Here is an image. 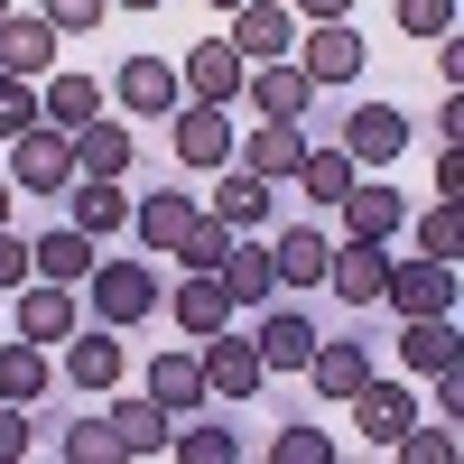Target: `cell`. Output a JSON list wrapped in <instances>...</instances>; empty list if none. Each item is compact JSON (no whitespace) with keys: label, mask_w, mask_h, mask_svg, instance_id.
Wrapping results in <instances>:
<instances>
[{"label":"cell","mask_w":464,"mask_h":464,"mask_svg":"<svg viewBox=\"0 0 464 464\" xmlns=\"http://www.w3.org/2000/svg\"><path fill=\"white\" fill-rule=\"evenodd\" d=\"M242 93H251V111H260V121H306V102H316L325 84H316L306 65H288V56H260V65L242 74Z\"/></svg>","instance_id":"6da1fadb"},{"label":"cell","mask_w":464,"mask_h":464,"mask_svg":"<svg viewBox=\"0 0 464 464\" xmlns=\"http://www.w3.org/2000/svg\"><path fill=\"white\" fill-rule=\"evenodd\" d=\"M93 316L102 325H140L149 306H159V279H149V260H93Z\"/></svg>","instance_id":"7a4b0ae2"},{"label":"cell","mask_w":464,"mask_h":464,"mask_svg":"<svg viewBox=\"0 0 464 464\" xmlns=\"http://www.w3.org/2000/svg\"><path fill=\"white\" fill-rule=\"evenodd\" d=\"M10 177L28 186V196H56V186H74V140H65L56 121H47V130L28 121V130H19V159H10Z\"/></svg>","instance_id":"3957f363"},{"label":"cell","mask_w":464,"mask_h":464,"mask_svg":"<svg viewBox=\"0 0 464 464\" xmlns=\"http://www.w3.org/2000/svg\"><path fill=\"white\" fill-rule=\"evenodd\" d=\"M381 297H391L400 316H446V306H455V269L418 251V260H400L391 279H381Z\"/></svg>","instance_id":"277c9868"},{"label":"cell","mask_w":464,"mask_h":464,"mask_svg":"<svg viewBox=\"0 0 464 464\" xmlns=\"http://www.w3.org/2000/svg\"><path fill=\"white\" fill-rule=\"evenodd\" d=\"M196 362H205V391H214V400H251L260 381H269L260 353H251V334H223V325L205 334V353H196Z\"/></svg>","instance_id":"5b68a950"},{"label":"cell","mask_w":464,"mask_h":464,"mask_svg":"<svg viewBox=\"0 0 464 464\" xmlns=\"http://www.w3.org/2000/svg\"><path fill=\"white\" fill-rule=\"evenodd\" d=\"M362 56H372V47H362V28H353V19H316V37L297 47V65L316 74V84H353Z\"/></svg>","instance_id":"8992f818"},{"label":"cell","mask_w":464,"mask_h":464,"mask_svg":"<svg viewBox=\"0 0 464 464\" xmlns=\"http://www.w3.org/2000/svg\"><path fill=\"white\" fill-rule=\"evenodd\" d=\"M242 74H251V56L232 47V37H205V47L186 56V74H177V84L196 93V102H232V93H242Z\"/></svg>","instance_id":"52a82bcc"},{"label":"cell","mask_w":464,"mask_h":464,"mask_svg":"<svg viewBox=\"0 0 464 464\" xmlns=\"http://www.w3.org/2000/svg\"><path fill=\"white\" fill-rule=\"evenodd\" d=\"M232 47L242 56H288L297 47V10L288 0H242V10H232Z\"/></svg>","instance_id":"ba28073f"},{"label":"cell","mask_w":464,"mask_h":464,"mask_svg":"<svg viewBox=\"0 0 464 464\" xmlns=\"http://www.w3.org/2000/svg\"><path fill=\"white\" fill-rule=\"evenodd\" d=\"M260 372H306V353H316V325H306V306H269V325L251 334Z\"/></svg>","instance_id":"9c48e42d"},{"label":"cell","mask_w":464,"mask_h":464,"mask_svg":"<svg viewBox=\"0 0 464 464\" xmlns=\"http://www.w3.org/2000/svg\"><path fill=\"white\" fill-rule=\"evenodd\" d=\"M381 279H391V260H381V242H343V251L325 260V288H334L343 306H381Z\"/></svg>","instance_id":"30bf717a"},{"label":"cell","mask_w":464,"mask_h":464,"mask_svg":"<svg viewBox=\"0 0 464 464\" xmlns=\"http://www.w3.org/2000/svg\"><path fill=\"white\" fill-rule=\"evenodd\" d=\"M325 260H334V242H325V232H279V242H269V279H279V288H325Z\"/></svg>","instance_id":"8fae6325"},{"label":"cell","mask_w":464,"mask_h":464,"mask_svg":"<svg viewBox=\"0 0 464 464\" xmlns=\"http://www.w3.org/2000/svg\"><path fill=\"white\" fill-rule=\"evenodd\" d=\"M177 159H186V168H223V159H232L223 102H186V111H177Z\"/></svg>","instance_id":"7c38bea8"},{"label":"cell","mask_w":464,"mask_h":464,"mask_svg":"<svg viewBox=\"0 0 464 464\" xmlns=\"http://www.w3.org/2000/svg\"><path fill=\"white\" fill-rule=\"evenodd\" d=\"M28 343H65L74 334V297H65V279H37V288H19V316H10Z\"/></svg>","instance_id":"4fadbf2b"},{"label":"cell","mask_w":464,"mask_h":464,"mask_svg":"<svg viewBox=\"0 0 464 464\" xmlns=\"http://www.w3.org/2000/svg\"><path fill=\"white\" fill-rule=\"evenodd\" d=\"M65 381H74V391H111V381H121V334H111V325L65 334Z\"/></svg>","instance_id":"5bb4252c"},{"label":"cell","mask_w":464,"mask_h":464,"mask_svg":"<svg viewBox=\"0 0 464 464\" xmlns=\"http://www.w3.org/2000/svg\"><path fill=\"white\" fill-rule=\"evenodd\" d=\"M343 149H353V159H400V149H409V111H391V102H362L353 111V121H343Z\"/></svg>","instance_id":"9a60e30c"},{"label":"cell","mask_w":464,"mask_h":464,"mask_svg":"<svg viewBox=\"0 0 464 464\" xmlns=\"http://www.w3.org/2000/svg\"><path fill=\"white\" fill-rule=\"evenodd\" d=\"M306 381H316L325 400H353L362 381H372V353H362L353 334H343V343H325V334H316V353H306Z\"/></svg>","instance_id":"2e32d148"},{"label":"cell","mask_w":464,"mask_h":464,"mask_svg":"<svg viewBox=\"0 0 464 464\" xmlns=\"http://www.w3.org/2000/svg\"><path fill=\"white\" fill-rule=\"evenodd\" d=\"M177 93H186V84H177V65H159V56H130V65H121V102L140 111V121H168Z\"/></svg>","instance_id":"e0dca14e"},{"label":"cell","mask_w":464,"mask_h":464,"mask_svg":"<svg viewBox=\"0 0 464 464\" xmlns=\"http://www.w3.org/2000/svg\"><path fill=\"white\" fill-rule=\"evenodd\" d=\"M297 159H306V130H297V121H260V130L242 140V168H251V177H269V186L297 177Z\"/></svg>","instance_id":"ac0fdd59"},{"label":"cell","mask_w":464,"mask_h":464,"mask_svg":"<svg viewBox=\"0 0 464 464\" xmlns=\"http://www.w3.org/2000/svg\"><path fill=\"white\" fill-rule=\"evenodd\" d=\"M65 223H74V232H93V242H102V232H121V223H130L121 177H84V186H74V205H65Z\"/></svg>","instance_id":"d6986e66"},{"label":"cell","mask_w":464,"mask_h":464,"mask_svg":"<svg viewBox=\"0 0 464 464\" xmlns=\"http://www.w3.org/2000/svg\"><path fill=\"white\" fill-rule=\"evenodd\" d=\"M149 400H159L168 418L205 409V362H196V353H159V362H149Z\"/></svg>","instance_id":"ffe728a7"},{"label":"cell","mask_w":464,"mask_h":464,"mask_svg":"<svg viewBox=\"0 0 464 464\" xmlns=\"http://www.w3.org/2000/svg\"><path fill=\"white\" fill-rule=\"evenodd\" d=\"M353 418H362V437H372V446H391L409 418H418V400L400 391V381H362V391H353Z\"/></svg>","instance_id":"44dd1931"},{"label":"cell","mask_w":464,"mask_h":464,"mask_svg":"<svg viewBox=\"0 0 464 464\" xmlns=\"http://www.w3.org/2000/svg\"><path fill=\"white\" fill-rule=\"evenodd\" d=\"M130 223H140V242H149V251H177V242H186V223H196V196L159 186V196H140V205H130Z\"/></svg>","instance_id":"7402d4cb"},{"label":"cell","mask_w":464,"mask_h":464,"mask_svg":"<svg viewBox=\"0 0 464 464\" xmlns=\"http://www.w3.org/2000/svg\"><path fill=\"white\" fill-rule=\"evenodd\" d=\"M28 269H37V279H84V269H93V232H74V223L37 232V242H28Z\"/></svg>","instance_id":"603a6c76"},{"label":"cell","mask_w":464,"mask_h":464,"mask_svg":"<svg viewBox=\"0 0 464 464\" xmlns=\"http://www.w3.org/2000/svg\"><path fill=\"white\" fill-rule=\"evenodd\" d=\"M47 65H56L47 19H0V74H47Z\"/></svg>","instance_id":"cb8c5ba5"},{"label":"cell","mask_w":464,"mask_h":464,"mask_svg":"<svg viewBox=\"0 0 464 464\" xmlns=\"http://www.w3.org/2000/svg\"><path fill=\"white\" fill-rule=\"evenodd\" d=\"M343 223H353V242H391V232L409 223V196H391V186H353V196H343Z\"/></svg>","instance_id":"d4e9b609"},{"label":"cell","mask_w":464,"mask_h":464,"mask_svg":"<svg viewBox=\"0 0 464 464\" xmlns=\"http://www.w3.org/2000/svg\"><path fill=\"white\" fill-rule=\"evenodd\" d=\"M74 177H130V130L84 121V130H74Z\"/></svg>","instance_id":"484cf974"},{"label":"cell","mask_w":464,"mask_h":464,"mask_svg":"<svg viewBox=\"0 0 464 464\" xmlns=\"http://www.w3.org/2000/svg\"><path fill=\"white\" fill-rule=\"evenodd\" d=\"M177 325H186V334L232 325V297H223V279H214V269H186V288H177Z\"/></svg>","instance_id":"4316f807"},{"label":"cell","mask_w":464,"mask_h":464,"mask_svg":"<svg viewBox=\"0 0 464 464\" xmlns=\"http://www.w3.org/2000/svg\"><path fill=\"white\" fill-rule=\"evenodd\" d=\"M214 279H223V297L242 306V297H269L279 279H269V242H232L223 260H214Z\"/></svg>","instance_id":"83f0119b"},{"label":"cell","mask_w":464,"mask_h":464,"mask_svg":"<svg viewBox=\"0 0 464 464\" xmlns=\"http://www.w3.org/2000/svg\"><path fill=\"white\" fill-rule=\"evenodd\" d=\"M455 353H464V343H455V325H446V316H409V334H400V362H409L418 381H428V372H446Z\"/></svg>","instance_id":"f1b7e54d"},{"label":"cell","mask_w":464,"mask_h":464,"mask_svg":"<svg viewBox=\"0 0 464 464\" xmlns=\"http://www.w3.org/2000/svg\"><path fill=\"white\" fill-rule=\"evenodd\" d=\"M47 381H56V362H47V343H0V400H37V391H47Z\"/></svg>","instance_id":"f546056e"},{"label":"cell","mask_w":464,"mask_h":464,"mask_svg":"<svg viewBox=\"0 0 464 464\" xmlns=\"http://www.w3.org/2000/svg\"><path fill=\"white\" fill-rule=\"evenodd\" d=\"M111 428H121V446H130V455H168L177 418H168L159 400H121V409H111Z\"/></svg>","instance_id":"4dcf8cb0"},{"label":"cell","mask_w":464,"mask_h":464,"mask_svg":"<svg viewBox=\"0 0 464 464\" xmlns=\"http://www.w3.org/2000/svg\"><path fill=\"white\" fill-rule=\"evenodd\" d=\"M214 214H223L232 232H251V223L269 214V177H251V168H232V177L214 186Z\"/></svg>","instance_id":"1f68e13d"},{"label":"cell","mask_w":464,"mask_h":464,"mask_svg":"<svg viewBox=\"0 0 464 464\" xmlns=\"http://www.w3.org/2000/svg\"><path fill=\"white\" fill-rule=\"evenodd\" d=\"M297 177H306V196H316V205H343V196H353V149H306Z\"/></svg>","instance_id":"d6a6232c"},{"label":"cell","mask_w":464,"mask_h":464,"mask_svg":"<svg viewBox=\"0 0 464 464\" xmlns=\"http://www.w3.org/2000/svg\"><path fill=\"white\" fill-rule=\"evenodd\" d=\"M93 111H102V93H93V74H56V84H47V121H56V130H84Z\"/></svg>","instance_id":"836d02e7"},{"label":"cell","mask_w":464,"mask_h":464,"mask_svg":"<svg viewBox=\"0 0 464 464\" xmlns=\"http://www.w3.org/2000/svg\"><path fill=\"white\" fill-rule=\"evenodd\" d=\"M56 446H65L74 464H121V455H130V446H121V428H111V418H74V428H65Z\"/></svg>","instance_id":"e575fe53"},{"label":"cell","mask_w":464,"mask_h":464,"mask_svg":"<svg viewBox=\"0 0 464 464\" xmlns=\"http://www.w3.org/2000/svg\"><path fill=\"white\" fill-rule=\"evenodd\" d=\"M168 455H186V464H232V455H242V437L196 418V428H177V437H168Z\"/></svg>","instance_id":"d590c367"},{"label":"cell","mask_w":464,"mask_h":464,"mask_svg":"<svg viewBox=\"0 0 464 464\" xmlns=\"http://www.w3.org/2000/svg\"><path fill=\"white\" fill-rule=\"evenodd\" d=\"M223 251H232V223H223V214H196V223H186V242H177L186 269H214Z\"/></svg>","instance_id":"8d00e7d4"},{"label":"cell","mask_w":464,"mask_h":464,"mask_svg":"<svg viewBox=\"0 0 464 464\" xmlns=\"http://www.w3.org/2000/svg\"><path fill=\"white\" fill-rule=\"evenodd\" d=\"M269 464H334V437L325 428H279L269 437Z\"/></svg>","instance_id":"74e56055"},{"label":"cell","mask_w":464,"mask_h":464,"mask_svg":"<svg viewBox=\"0 0 464 464\" xmlns=\"http://www.w3.org/2000/svg\"><path fill=\"white\" fill-rule=\"evenodd\" d=\"M418 251H428V260H455V196H437L428 214H418Z\"/></svg>","instance_id":"f35d334b"},{"label":"cell","mask_w":464,"mask_h":464,"mask_svg":"<svg viewBox=\"0 0 464 464\" xmlns=\"http://www.w3.org/2000/svg\"><path fill=\"white\" fill-rule=\"evenodd\" d=\"M37 121V93H28V74H0V140H19Z\"/></svg>","instance_id":"ab89813d"},{"label":"cell","mask_w":464,"mask_h":464,"mask_svg":"<svg viewBox=\"0 0 464 464\" xmlns=\"http://www.w3.org/2000/svg\"><path fill=\"white\" fill-rule=\"evenodd\" d=\"M102 10H111V0H47V10H37V19H47L56 37H84V28H93Z\"/></svg>","instance_id":"60d3db41"},{"label":"cell","mask_w":464,"mask_h":464,"mask_svg":"<svg viewBox=\"0 0 464 464\" xmlns=\"http://www.w3.org/2000/svg\"><path fill=\"white\" fill-rule=\"evenodd\" d=\"M400 28L409 37H446L455 28V0H400Z\"/></svg>","instance_id":"b9f144b4"},{"label":"cell","mask_w":464,"mask_h":464,"mask_svg":"<svg viewBox=\"0 0 464 464\" xmlns=\"http://www.w3.org/2000/svg\"><path fill=\"white\" fill-rule=\"evenodd\" d=\"M19 279H28V242L0 223V288H19Z\"/></svg>","instance_id":"7bdbcfd3"},{"label":"cell","mask_w":464,"mask_h":464,"mask_svg":"<svg viewBox=\"0 0 464 464\" xmlns=\"http://www.w3.org/2000/svg\"><path fill=\"white\" fill-rule=\"evenodd\" d=\"M0 455H28V418H19V400H0Z\"/></svg>","instance_id":"ee69618b"},{"label":"cell","mask_w":464,"mask_h":464,"mask_svg":"<svg viewBox=\"0 0 464 464\" xmlns=\"http://www.w3.org/2000/svg\"><path fill=\"white\" fill-rule=\"evenodd\" d=\"M437 74H446V84H464V37H455V28L437 37Z\"/></svg>","instance_id":"f6af8a7d"},{"label":"cell","mask_w":464,"mask_h":464,"mask_svg":"<svg viewBox=\"0 0 464 464\" xmlns=\"http://www.w3.org/2000/svg\"><path fill=\"white\" fill-rule=\"evenodd\" d=\"M455 140H464V102L446 93V102H437V149H455Z\"/></svg>","instance_id":"bcb514c9"},{"label":"cell","mask_w":464,"mask_h":464,"mask_svg":"<svg viewBox=\"0 0 464 464\" xmlns=\"http://www.w3.org/2000/svg\"><path fill=\"white\" fill-rule=\"evenodd\" d=\"M288 10H297V19H343L353 0H288Z\"/></svg>","instance_id":"7dc6e473"},{"label":"cell","mask_w":464,"mask_h":464,"mask_svg":"<svg viewBox=\"0 0 464 464\" xmlns=\"http://www.w3.org/2000/svg\"><path fill=\"white\" fill-rule=\"evenodd\" d=\"M0 223H10V186H0Z\"/></svg>","instance_id":"c3c4849f"},{"label":"cell","mask_w":464,"mask_h":464,"mask_svg":"<svg viewBox=\"0 0 464 464\" xmlns=\"http://www.w3.org/2000/svg\"><path fill=\"white\" fill-rule=\"evenodd\" d=\"M121 10H159V0H121Z\"/></svg>","instance_id":"681fc988"},{"label":"cell","mask_w":464,"mask_h":464,"mask_svg":"<svg viewBox=\"0 0 464 464\" xmlns=\"http://www.w3.org/2000/svg\"><path fill=\"white\" fill-rule=\"evenodd\" d=\"M214 10H242V0H214Z\"/></svg>","instance_id":"f907efd6"},{"label":"cell","mask_w":464,"mask_h":464,"mask_svg":"<svg viewBox=\"0 0 464 464\" xmlns=\"http://www.w3.org/2000/svg\"><path fill=\"white\" fill-rule=\"evenodd\" d=\"M0 19H10V0H0Z\"/></svg>","instance_id":"816d5d0a"}]
</instances>
